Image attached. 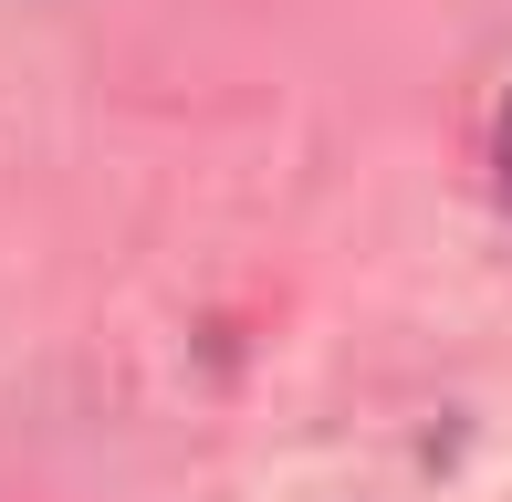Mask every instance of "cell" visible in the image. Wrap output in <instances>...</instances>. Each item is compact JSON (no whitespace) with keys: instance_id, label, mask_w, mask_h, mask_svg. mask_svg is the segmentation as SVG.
Listing matches in <instances>:
<instances>
[{"instance_id":"obj_1","label":"cell","mask_w":512,"mask_h":502,"mask_svg":"<svg viewBox=\"0 0 512 502\" xmlns=\"http://www.w3.org/2000/svg\"><path fill=\"white\" fill-rule=\"evenodd\" d=\"M502 178H512V105H502Z\"/></svg>"}]
</instances>
